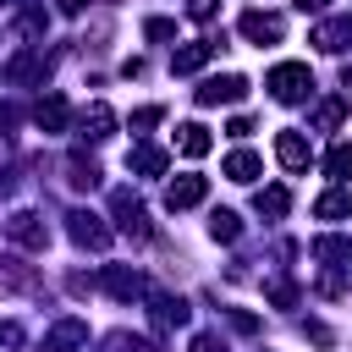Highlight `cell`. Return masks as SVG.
<instances>
[{
    "label": "cell",
    "mask_w": 352,
    "mask_h": 352,
    "mask_svg": "<svg viewBox=\"0 0 352 352\" xmlns=\"http://www.w3.org/2000/svg\"><path fill=\"white\" fill-rule=\"evenodd\" d=\"M66 170H72V176H66L72 187H99V165H94V160H82V154H72V165H66Z\"/></svg>",
    "instance_id": "cell-24"
},
{
    "label": "cell",
    "mask_w": 352,
    "mask_h": 352,
    "mask_svg": "<svg viewBox=\"0 0 352 352\" xmlns=\"http://www.w3.org/2000/svg\"><path fill=\"white\" fill-rule=\"evenodd\" d=\"M275 160H280L286 170H302V165L314 160V148H308L302 132H275Z\"/></svg>",
    "instance_id": "cell-7"
},
{
    "label": "cell",
    "mask_w": 352,
    "mask_h": 352,
    "mask_svg": "<svg viewBox=\"0 0 352 352\" xmlns=\"http://www.w3.org/2000/svg\"><path fill=\"white\" fill-rule=\"evenodd\" d=\"M214 11H220V0H187V16H192V22H209Z\"/></svg>",
    "instance_id": "cell-27"
},
{
    "label": "cell",
    "mask_w": 352,
    "mask_h": 352,
    "mask_svg": "<svg viewBox=\"0 0 352 352\" xmlns=\"http://www.w3.org/2000/svg\"><path fill=\"white\" fill-rule=\"evenodd\" d=\"M6 236H11V242H22V248H33V253H44V248H50V226H44L33 209H16V214L6 220Z\"/></svg>",
    "instance_id": "cell-2"
},
{
    "label": "cell",
    "mask_w": 352,
    "mask_h": 352,
    "mask_svg": "<svg viewBox=\"0 0 352 352\" xmlns=\"http://www.w3.org/2000/svg\"><path fill=\"white\" fill-rule=\"evenodd\" d=\"M0 6H16V0H0Z\"/></svg>",
    "instance_id": "cell-34"
},
{
    "label": "cell",
    "mask_w": 352,
    "mask_h": 352,
    "mask_svg": "<svg viewBox=\"0 0 352 352\" xmlns=\"http://www.w3.org/2000/svg\"><path fill=\"white\" fill-rule=\"evenodd\" d=\"M104 292H110V297H121V302H138V297H143V275L116 264V270H104Z\"/></svg>",
    "instance_id": "cell-12"
},
{
    "label": "cell",
    "mask_w": 352,
    "mask_h": 352,
    "mask_svg": "<svg viewBox=\"0 0 352 352\" xmlns=\"http://www.w3.org/2000/svg\"><path fill=\"white\" fill-rule=\"evenodd\" d=\"M66 220H72L66 231H72V242H77V248H104V242H110V231H104V220H99V214H88V209H72Z\"/></svg>",
    "instance_id": "cell-4"
},
{
    "label": "cell",
    "mask_w": 352,
    "mask_h": 352,
    "mask_svg": "<svg viewBox=\"0 0 352 352\" xmlns=\"http://www.w3.org/2000/svg\"><path fill=\"white\" fill-rule=\"evenodd\" d=\"M336 121H341V99H324V104L314 110V126H324V132H330Z\"/></svg>",
    "instance_id": "cell-26"
},
{
    "label": "cell",
    "mask_w": 352,
    "mask_h": 352,
    "mask_svg": "<svg viewBox=\"0 0 352 352\" xmlns=\"http://www.w3.org/2000/svg\"><path fill=\"white\" fill-rule=\"evenodd\" d=\"M297 11H324V0H292Z\"/></svg>",
    "instance_id": "cell-32"
},
{
    "label": "cell",
    "mask_w": 352,
    "mask_h": 352,
    "mask_svg": "<svg viewBox=\"0 0 352 352\" xmlns=\"http://www.w3.org/2000/svg\"><path fill=\"white\" fill-rule=\"evenodd\" d=\"M110 204H116V226H121L126 236H138V242H148V214H143V204H138V198H132L126 187H121V192H116Z\"/></svg>",
    "instance_id": "cell-3"
},
{
    "label": "cell",
    "mask_w": 352,
    "mask_h": 352,
    "mask_svg": "<svg viewBox=\"0 0 352 352\" xmlns=\"http://www.w3.org/2000/svg\"><path fill=\"white\" fill-rule=\"evenodd\" d=\"M324 170H330L336 182H352V143H336V148L324 154Z\"/></svg>",
    "instance_id": "cell-23"
},
{
    "label": "cell",
    "mask_w": 352,
    "mask_h": 352,
    "mask_svg": "<svg viewBox=\"0 0 352 352\" xmlns=\"http://www.w3.org/2000/svg\"><path fill=\"white\" fill-rule=\"evenodd\" d=\"M314 44H319L324 55H341V50L352 44V16H330V22H319V28H314Z\"/></svg>",
    "instance_id": "cell-8"
},
{
    "label": "cell",
    "mask_w": 352,
    "mask_h": 352,
    "mask_svg": "<svg viewBox=\"0 0 352 352\" xmlns=\"http://www.w3.org/2000/svg\"><path fill=\"white\" fill-rule=\"evenodd\" d=\"M192 352H226L220 336H192Z\"/></svg>",
    "instance_id": "cell-30"
},
{
    "label": "cell",
    "mask_w": 352,
    "mask_h": 352,
    "mask_svg": "<svg viewBox=\"0 0 352 352\" xmlns=\"http://www.w3.org/2000/svg\"><path fill=\"white\" fill-rule=\"evenodd\" d=\"M286 209H292V192H286V187H258V214L280 220Z\"/></svg>",
    "instance_id": "cell-20"
},
{
    "label": "cell",
    "mask_w": 352,
    "mask_h": 352,
    "mask_svg": "<svg viewBox=\"0 0 352 352\" xmlns=\"http://www.w3.org/2000/svg\"><path fill=\"white\" fill-rule=\"evenodd\" d=\"M209 143H214V138H209V126H198V121L176 126V148H182L187 160H204V154H209Z\"/></svg>",
    "instance_id": "cell-17"
},
{
    "label": "cell",
    "mask_w": 352,
    "mask_h": 352,
    "mask_svg": "<svg viewBox=\"0 0 352 352\" xmlns=\"http://www.w3.org/2000/svg\"><path fill=\"white\" fill-rule=\"evenodd\" d=\"M126 165H132L138 176H160V170H165V148H148V143H143V148L126 154Z\"/></svg>",
    "instance_id": "cell-18"
},
{
    "label": "cell",
    "mask_w": 352,
    "mask_h": 352,
    "mask_svg": "<svg viewBox=\"0 0 352 352\" xmlns=\"http://www.w3.org/2000/svg\"><path fill=\"white\" fill-rule=\"evenodd\" d=\"M204 192H209L204 176H176V182L165 187V204H170V209H192V204H204Z\"/></svg>",
    "instance_id": "cell-9"
},
{
    "label": "cell",
    "mask_w": 352,
    "mask_h": 352,
    "mask_svg": "<svg viewBox=\"0 0 352 352\" xmlns=\"http://www.w3.org/2000/svg\"><path fill=\"white\" fill-rule=\"evenodd\" d=\"M143 33H148V38H170V33H176V22H165V16H148V22H143Z\"/></svg>",
    "instance_id": "cell-28"
},
{
    "label": "cell",
    "mask_w": 352,
    "mask_h": 352,
    "mask_svg": "<svg viewBox=\"0 0 352 352\" xmlns=\"http://www.w3.org/2000/svg\"><path fill=\"white\" fill-rule=\"evenodd\" d=\"M160 116H165V110H160V104H148V110H138V116H132V132H148V126H154V121H160Z\"/></svg>",
    "instance_id": "cell-29"
},
{
    "label": "cell",
    "mask_w": 352,
    "mask_h": 352,
    "mask_svg": "<svg viewBox=\"0 0 352 352\" xmlns=\"http://www.w3.org/2000/svg\"><path fill=\"white\" fill-rule=\"evenodd\" d=\"M242 38H253V44L280 38V16H270V11H242Z\"/></svg>",
    "instance_id": "cell-14"
},
{
    "label": "cell",
    "mask_w": 352,
    "mask_h": 352,
    "mask_svg": "<svg viewBox=\"0 0 352 352\" xmlns=\"http://www.w3.org/2000/svg\"><path fill=\"white\" fill-rule=\"evenodd\" d=\"M346 209H352V204H346V192H324V198L314 204V214H319V220H341Z\"/></svg>",
    "instance_id": "cell-25"
},
{
    "label": "cell",
    "mask_w": 352,
    "mask_h": 352,
    "mask_svg": "<svg viewBox=\"0 0 352 352\" xmlns=\"http://www.w3.org/2000/svg\"><path fill=\"white\" fill-rule=\"evenodd\" d=\"M44 72H50L44 55H11L6 60V82H44Z\"/></svg>",
    "instance_id": "cell-15"
},
{
    "label": "cell",
    "mask_w": 352,
    "mask_h": 352,
    "mask_svg": "<svg viewBox=\"0 0 352 352\" xmlns=\"http://www.w3.org/2000/svg\"><path fill=\"white\" fill-rule=\"evenodd\" d=\"M11 121H16V116H11V110H6V104H0V132H6V126H11Z\"/></svg>",
    "instance_id": "cell-33"
},
{
    "label": "cell",
    "mask_w": 352,
    "mask_h": 352,
    "mask_svg": "<svg viewBox=\"0 0 352 352\" xmlns=\"http://www.w3.org/2000/svg\"><path fill=\"white\" fill-rule=\"evenodd\" d=\"M264 88H270L280 104H302V99L314 94V77H308V66H302V60H280V66L264 77Z\"/></svg>",
    "instance_id": "cell-1"
},
{
    "label": "cell",
    "mask_w": 352,
    "mask_h": 352,
    "mask_svg": "<svg viewBox=\"0 0 352 352\" xmlns=\"http://www.w3.org/2000/svg\"><path fill=\"white\" fill-rule=\"evenodd\" d=\"M66 116H72L66 94H44V99L33 104V121H38V132H66Z\"/></svg>",
    "instance_id": "cell-6"
},
{
    "label": "cell",
    "mask_w": 352,
    "mask_h": 352,
    "mask_svg": "<svg viewBox=\"0 0 352 352\" xmlns=\"http://www.w3.org/2000/svg\"><path fill=\"white\" fill-rule=\"evenodd\" d=\"M209 55H214V44H209V38H198V44H187V50H176V55H170V72H176V77H192Z\"/></svg>",
    "instance_id": "cell-16"
},
{
    "label": "cell",
    "mask_w": 352,
    "mask_h": 352,
    "mask_svg": "<svg viewBox=\"0 0 352 352\" xmlns=\"http://www.w3.org/2000/svg\"><path fill=\"white\" fill-rule=\"evenodd\" d=\"M77 126H82V138H88V143H104V138L116 132V110H110V104H88Z\"/></svg>",
    "instance_id": "cell-11"
},
{
    "label": "cell",
    "mask_w": 352,
    "mask_h": 352,
    "mask_svg": "<svg viewBox=\"0 0 352 352\" xmlns=\"http://www.w3.org/2000/svg\"><path fill=\"white\" fill-rule=\"evenodd\" d=\"M242 94H248V77L231 72V77H209V82L198 88V104H236Z\"/></svg>",
    "instance_id": "cell-5"
},
{
    "label": "cell",
    "mask_w": 352,
    "mask_h": 352,
    "mask_svg": "<svg viewBox=\"0 0 352 352\" xmlns=\"http://www.w3.org/2000/svg\"><path fill=\"white\" fill-rule=\"evenodd\" d=\"M209 236H214V242H236V236H242V220H236L231 209H214V214H209Z\"/></svg>",
    "instance_id": "cell-21"
},
{
    "label": "cell",
    "mask_w": 352,
    "mask_h": 352,
    "mask_svg": "<svg viewBox=\"0 0 352 352\" xmlns=\"http://www.w3.org/2000/svg\"><path fill=\"white\" fill-rule=\"evenodd\" d=\"M226 176H231V182H253V176H258V154H253V148H236V154L226 160Z\"/></svg>",
    "instance_id": "cell-19"
},
{
    "label": "cell",
    "mask_w": 352,
    "mask_h": 352,
    "mask_svg": "<svg viewBox=\"0 0 352 352\" xmlns=\"http://www.w3.org/2000/svg\"><path fill=\"white\" fill-rule=\"evenodd\" d=\"M148 319H154V330H182V324H187V302L160 292V297L148 302Z\"/></svg>",
    "instance_id": "cell-10"
},
{
    "label": "cell",
    "mask_w": 352,
    "mask_h": 352,
    "mask_svg": "<svg viewBox=\"0 0 352 352\" xmlns=\"http://www.w3.org/2000/svg\"><path fill=\"white\" fill-rule=\"evenodd\" d=\"M82 6H88V0H60V11H66V16H77Z\"/></svg>",
    "instance_id": "cell-31"
},
{
    "label": "cell",
    "mask_w": 352,
    "mask_h": 352,
    "mask_svg": "<svg viewBox=\"0 0 352 352\" xmlns=\"http://www.w3.org/2000/svg\"><path fill=\"white\" fill-rule=\"evenodd\" d=\"M314 258H324V264L352 258V242H346V236H314Z\"/></svg>",
    "instance_id": "cell-22"
},
{
    "label": "cell",
    "mask_w": 352,
    "mask_h": 352,
    "mask_svg": "<svg viewBox=\"0 0 352 352\" xmlns=\"http://www.w3.org/2000/svg\"><path fill=\"white\" fill-rule=\"evenodd\" d=\"M82 341H88L82 319H60V324L44 336V346H38V352H72V346H82Z\"/></svg>",
    "instance_id": "cell-13"
}]
</instances>
